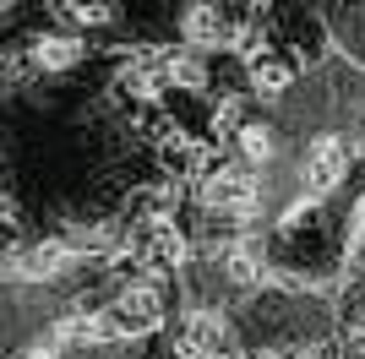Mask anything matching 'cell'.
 <instances>
[{
    "label": "cell",
    "instance_id": "1",
    "mask_svg": "<svg viewBox=\"0 0 365 359\" xmlns=\"http://www.w3.org/2000/svg\"><path fill=\"white\" fill-rule=\"evenodd\" d=\"M164 316H169L164 288L148 283V278H131V283L98 311V327H104V343H115V338H148V332H158Z\"/></svg>",
    "mask_w": 365,
    "mask_h": 359
},
{
    "label": "cell",
    "instance_id": "2",
    "mask_svg": "<svg viewBox=\"0 0 365 359\" xmlns=\"http://www.w3.org/2000/svg\"><path fill=\"white\" fill-rule=\"evenodd\" d=\"M175 359H235V332L218 311H185Z\"/></svg>",
    "mask_w": 365,
    "mask_h": 359
},
{
    "label": "cell",
    "instance_id": "3",
    "mask_svg": "<svg viewBox=\"0 0 365 359\" xmlns=\"http://www.w3.org/2000/svg\"><path fill=\"white\" fill-rule=\"evenodd\" d=\"M71 261H76V251L66 245V239H38V245L11 251L0 272H6V278H16V283H55Z\"/></svg>",
    "mask_w": 365,
    "mask_h": 359
},
{
    "label": "cell",
    "instance_id": "4",
    "mask_svg": "<svg viewBox=\"0 0 365 359\" xmlns=\"http://www.w3.org/2000/svg\"><path fill=\"white\" fill-rule=\"evenodd\" d=\"M349 142L344 136H317L311 152H305V191L311 196H333L344 180H349Z\"/></svg>",
    "mask_w": 365,
    "mask_h": 359
},
{
    "label": "cell",
    "instance_id": "5",
    "mask_svg": "<svg viewBox=\"0 0 365 359\" xmlns=\"http://www.w3.org/2000/svg\"><path fill=\"white\" fill-rule=\"evenodd\" d=\"M218 267H224V278L235 288H262L267 283V251H262L257 239H245V234H235L218 251Z\"/></svg>",
    "mask_w": 365,
    "mask_h": 359
},
{
    "label": "cell",
    "instance_id": "6",
    "mask_svg": "<svg viewBox=\"0 0 365 359\" xmlns=\"http://www.w3.org/2000/svg\"><path fill=\"white\" fill-rule=\"evenodd\" d=\"M180 33H185V44H197V49H218V44H229L235 22L224 16L218 0H191L180 11Z\"/></svg>",
    "mask_w": 365,
    "mask_h": 359
},
{
    "label": "cell",
    "instance_id": "7",
    "mask_svg": "<svg viewBox=\"0 0 365 359\" xmlns=\"http://www.w3.org/2000/svg\"><path fill=\"white\" fill-rule=\"evenodd\" d=\"M245 76H251V93L257 98H284L294 82V60L284 49H267L262 44L257 55H245Z\"/></svg>",
    "mask_w": 365,
    "mask_h": 359
},
{
    "label": "cell",
    "instance_id": "8",
    "mask_svg": "<svg viewBox=\"0 0 365 359\" xmlns=\"http://www.w3.org/2000/svg\"><path fill=\"white\" fill-rule=\"evenodd\" d=\"M164 71H169V88L202 93V88H207V76H213V66H207V49L180 44V49H169V55H164Z\"/></svg>",
    "mask_w": 365,
    "mask_h": 359
},
{
    "label": "cell",
    "instance_id": "9",
    "mask_svg": "<svg viewBox=\"0 0 365 359\" xmlns=\"http://www.w3.org/2000/svg\"><path fill=\"white\" fill-rule=\"evenodd\" d=\"M33 66H38V71H76V66H82V38H71V33L38 38V44H33Z\"/></svg>",
    "mask_w": 365,
    "mask_h": 359
},
{
    "label": "cell",
    "instance_id": "10",
    "mask_svg": "<svg viewBox=\"0 0 365 359\" xmlns=\"http://www.w3.org/2000/svg\"><path fill=\"white\" fill-rule=\"evenodd\" d=\"M235 152H240L251 169H267V164H273V152H278V131H273V125H262V120H245L240 136H235Z\"/></svg>",
    "mask_w": 365,
    "mask_h": 359
},
{
    "label": "cell",
    "instance_id": "11",
    "mask_svg": "<svg viewBox=\"0 0 365 359\" xmlns=\"http://www.w3.org/2000/svg\"><path fill=\"white\" fill-rule=\"evenodd\" d=\"M55 11H61L71 28H109V22L120 16V6H115V0H55Z\"/></svg>",
    "mask_w": 365,
    "mask_h": 359
},
{
    "label": "cell",
    "instance_id": "12",
    "mask_svg": "<svg viewBox=\"0 0 365 359\" xmlns=\"http://www.w3.org/2000/svg\"><path fill=\"white\" fill-rule=\"evenodd\" d=\"M240 125H245V98H224V104H218V115H213V142L235 147Z\"/></svg>",
    "mask_w": 365,
    "mask_h": 359
},
{
    "label": "cell",
    "instance_id": "13",
    "mask_svg": "<svg viewBox=\"0 0 365 359\" xmlns=\"http://www.w3.org/2000/svg\"><path fill=\"white\" fill-rule=\"evenodd\" d=\"M6 6H16V0H0V11H6Z\"/></svg>",
    "mask_w": 365,
    "mask_h": 359
}]
</instances>
